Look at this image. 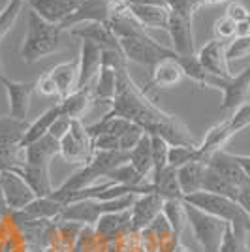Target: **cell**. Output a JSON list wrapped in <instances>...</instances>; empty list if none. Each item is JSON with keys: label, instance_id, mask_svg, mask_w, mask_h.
Wrapping results in <instances>:
<instances>
[{"label": "cell", "instance_id": "obj_16", "mask_svg": "<svg viewBox=\"0 0 250 252\" xmlns=\"http://www.w3.org/2000/svg\"><path fill=\"white\" fill-rule=\"evenodd\" d=\"M207 166L211 169H215L217 173H220L224 179H228L231 185H235L237 189H241L245 183H249L250 179L247 175V171L243 169L235 155H231L228 151H219L213 157H209Z\"/></svg>", "mask_w": 250, "mask_h": 252}, {"label": "cell", "instance_id": "obj_3", "mask_svg": "<svg viewBox=\"0 0 250 252\" xmlns=\"http://www.w3.org/2000/svg\"><path fill=\"white\" fill-rule=\"evenodd\" d=\"M137 194H130V196H123L117 200H85L77 201L72 205H66L59 217V220L62 222H77V224H96L104 215L107 213H119V211L132 209L134 201H136Z\"/></svg>", "mask_w": 250, "mask_h": 252}, {"label": "cell", "instance_id": "obj_25", "mask_svg": "<svg viewBox=\"0 0 250 252\" xmlns=\"http://www.w3.org/2000/svg\"><path fill=\"white\" fill-rule=\"evenodd\" d=\"M61 117H62V107H61V102H59L57 105L49 107L47 111H43L42 115L38 117L34 123L29 125L27 132H25V137H23V141H21V147L25 149L27 145H31L34 141L42 139L43 136H47V134L51 132L53 125H55Z\"/></svg>", "mask_w": 250, "mask_h": 252}, {"label": "cell", "instance_id": "obj_31", "mask_svg": "<svg viewBox=\"0 0 250 252\" xmlns=\"http://www.w3.org/2000/svg\"><path fill=\"white\" fill-rule=\"evenodd\" d=\"M130 164L141 177L153 173V147H151V136L145 134L141 141L130 151Z\"/></svg>", "mask_w": 250, "mask_h": 252}, {"label": "cell", "instance_id": "obj_19", "mask_svg": "<svg viewBox=\"0 0 250 252\" xmlns=\"http://www.w3.org/2000/svg\"><path fill=\"white\" fill-rule=\"evenodd\" d=\"M128 11L134 15L145 31L151 29H164L167 31V21H169V10L164 4H128L125 2Z\"/></svg>", "mask_w": 250, "mask_h": 252}, {"label": "cell", "instance_id": "obj_30", "mask_svg": "<svg viewBox=\"0 0 250 252\" xmlns=\"http://www.w3.org/2000/svg\"><path fill=\"white\" fill-rule=\"evenodd\" d=\"M126 228L130 230V209L119 211V213H107L96 222L98 237H105V239L117 237Z\"/></svg>", "mask_w": 250, "mask_h": 252}, {"label": "cell", "instance_id": "obj_42", "mask_svg": "<svg viewBox=\"0 0 250 252\" xmlns=\"http://www.w3.org/2000/svg\"><path fill=\"white\" fill-rule=\"evenodd\" d=\"M228 121L231 130H233V134H237L241 130H245L247 126H250V102H245L243 105H239Z\"/></svg>", "mask_w": 250, "mask_h": 252}, {"label": "cell", "instance_id": "obj_51", "mask_svg": "<svg viewBox=\"0 0 250 252\" xmlns=\"http://www.w3.org/2000/svg\"><path fill=\"white\" fill-rule=\"evenodd\" d=\"M8 77H6V74H4V68H2V61H0V85H4V81H6Z\"/></svg>", "mask_w": 250, "mask_h": 252}, {"label": "cell", "instance_id": "obj_39", "mask_svg": "<svg viewBox=\"0 0 250 252\" xmlns=\"http://www.w3.org/2000/svg\"><path fill=\"white\" fill-rule=\"evenodd\" d=\"M245 57H250V36L233 38L228 43V47H226V59H228V63L241 61Z\"/></svg>", "mask_w": 250, "mask_h": 252}, {"label": "cell", "instance_id": "obj_7", "mask_svg": "<svg viewBox=\"0 0 250 252\" xmlns=\"http://www.w3.org/2000/svg\"><path fill=\"white\" fill-rule=\"evenodd\" d=\"M209 89H219L222 93V104L220 109L228 111V109H237L239 105L249 102L250 96V64L237 75H231L228 79H222L213 75Z\"/></svg>", "mask_w": 250, "mask_h": 252}, {"label": "cell", "instance_id": "obj_27", "mask_svg": "<svg viewBox=\"0 0 250 252\" xmlns=\"http://www.w3.org/2000/svg\"><path fill=\"white\" fill-rule=\"evenodd\" d=\"M94 102L93 89L85 87V89H77L75 93L70 96H66L64 100H61V107H62V115L72 119V121H81L85 113L89 111L91 104Z\"/></svg>", "mask_w": 250, "mask_h": 252}, {"label": "cell", "instance_id": "obj_38", "mask_svg": "<svg viewBox=\"0 0 250 252\" xmlns=\"http://www.w3.org/2000/svg\"><path fill=\"white\" fill-rule=\"evenodd\" d=\"M25 2H19V0H8L6 8L0 11V42L6 38V34L13 29V25L17 21L19 13H21Z\"/></svg>", "mask_w": 250, "mask_h": 252}, {"label": "cell", "instance_id": "obj_48", "mask_svg": "<svg viewBox=\"0 0 250 252\" xmlns=\"http://www.w3.org/2000/svg\"><path fill=\"white\" fill-rule=\"evenodd\" d=\"M235 158H237V162L243 166V169L247 171V175L250 179V155H235Z\"/></svg>", "mask_w": 250, "mask_h": 252}, {"label": "cell", "instance_id": "obj_24", "mask_svg": "<svg viewBox=\"0 0 250 252\" xmlns=\"http://www.w3.org/2000/svg\"><path fill=\"white\" fill-rule=\"evenodd\" d=\"M15 173H19L27 185L36 194V198H49L55 189H53L51 177H49V168H40V166H31V164H23L21 168L13 169Z\"/></svg>", "mask_w": 250, "mask_h": 252}, {"label": "cell", "instance_id": "obj_29", "mask_svg": "<svg viewBox=\"0 0 250 252\" xmlns=\"http://www.w3.org/2000/svg\"><path fill=\"white\" fill-rule=\"evenodd\" d=\"M151 185H153V192L158 194L162 200H179L183 198V192L179 187V179H177V169L167 166L160 175L151 177Z\"/></svg>", "mask_w": 250, "mask_h": 252}, {"label": "cell", "instance_id": "obj_49", "mask_svg": "<svg viewBox=\"0 0 250 252\" xmlns=\"http://www.w3.org/2000/svg\"><path fill=\"white\" fill-rule=\"evenodd\" d=\"M222 2H233V0H201L203 6H213V4H222Z\"/></svg>", "mask_w": 250, "mask_h": 252}, {"label": "cell", "instance_id": "obj_35", "mask_svg": "<svg viewBox=\"0 0 250 252\" xmlns=\"http://www.w3.org/2000/svg\"><path fill=\"white\" fill-rule=\"evenodd\" d=\"M177 61H179V64H181V68H183V72H185V77L192 79L194 83H198L201 89L209 87L213 75L209 74L207 70L201 66V63L198 61V57H196V55H188V57L179 55Z\"/></svg>", "mask_w": 250, "mask_h": 252}, {"label": "cell", "instance_id": "obj_46", "mask_svg": "<svg viewBox=\"0 0 250 252\" xmlns=\"http://www.w3.org/2000/svg\"><path fill=\"white\" fill-rule=\"evenodd\" d=\"M70 126H72V119H68V117L62 115L59 121H57V123H55V125H53V128H51V132H49V134H51V136H55L59 141H61V139L66 136V132L70 130Z\"/></svg>", "mask_w": 250, "mask_h": 252}, {"label": "cell", "instance_id": "obj_15", "mask_svg": "<svg viewBox=\"0 0 250 252\" xmlns=\"http://www.w3.org/2000/svg\"><path fill=\"white\" fill-rule=\"evenodd\" d=\"M73 38L79 40H89V42L96 43L102 51L105 49H121L119 38L115 36V32L102 23H85V25H77L72 31H68Z\"/></svg>", "mask_w": 250, "mask_h": 252}, {"label": "cell", "instance_id": "obj_18", "mask_svg": "<svg viewBox=\"0 0 250 252\" xmlns=\"http://www.w3.org/2000/svg\"><path fill=\"white\" fill-rule=\"evenodd\" d=\"M59 155H61V141L51 134H47L42 139L25 147V164L51 168V160Z\"/></svg>", "mask_w": 250, "mask_h": 252}, {"label": "cell", "instance_id": "obj_50", "mask_svg": "<svg viewBox=\"0 0 250 252\" xmlns=\"http://www.w3.org/2000/svg\"><path fill=\"white\" fill-rule=\"evenodd\" d=\"M173 252H190V251H188V249L185 247V245H181V243H177V245L173 247Z\"/></svg>", "mask_w": 250, "mask_h": 252}, {"label": "cell", "instance_id": "obj_45", "mask_svg": "<svg viewBox=\"0 0 250 252\" xmlns=\"http://www.w3.org/2000/svg\"><path fill=\"white\" fill-rule=\"evenodd\" d=\"M224 15H228L231 21L235 23V25H239L243 21H249L250 19V11L241 4V2H229L228 8H226V13Z\"/></svg>", "mask_w": 250, "mask_h": 252}, {"label": "cell", "instance_id": "obj_20", "mask_svg": "<svg viewBox=\"0 0 250 252\" xmlns=\"http://www.w3.org/2000/svg\"><path fill=\"white\" fill-rule=\"evenodd\" d=\"M235 136L231 126H229V121H222L219 125L211 126L207 130V134L203 136V139L199 141L198 145V153H199V160L207 164L209 157H213L215 153L219 151H224V147L228 145V141Z\"/></svg>", "mask_w": 250, "mask_h": 252}, {"label": "cell", "instance_id": "obj_12", "mask_svg": "<svg viewBox=\"0 0 250 252\" xmlns=\"http://www.w3.org/2000/svg\"><path fill=\"white\" fill-rule=\"evenodd\" d=\"M226 47L228 43L222 42V40H211L207 42L198 53V61L201 63V66L207 70L211 75H217V77H222V79H228L231 77V70H229V63L226 59Z\"/></svg>", "mask_w": 250, "mask_h": 252}, {"label": "cell", "instance_id": "obj_23", "mask_svg": "<svg viewBox=\"0 0 250 252\" xmlns=\"http://www.w3.org/2000/svg\"><path fill=\"white\" fill-rule=\"evenodd\" d=\"M51 77L57 91H59V98L64 100L66 96H70L72 93L77 91V83H79V61H68V63L57 64L53 68Z\"/></svg>", "mask_w": 250, "mask_h": 252}, {"label": "cell", "instance_id": "obj_11", "mask_svg": "<svg viewBox=\"0 0 250 252\" xmlns=\"http://www.w3.org/2000/svg\"><path fill=\"white\" fill-rule=\"evenodd\" d=\"M162 209H164V200L155 192L137 196L130 209V231L137 233L149 228L162 215Z\"/></svg>", "mask_w": 250, "mask_h": 252}, {"label": "cell", "instance_id": "obj_41", "mask_svg": "<svg viewBox=\"0 0 250 252\" xmlns=\"http://www.w3.org/2000/svg\"><path fill=\"white\" fill-rule=\"evenodd\" d=\"M145 134L147 132L141 128V126L132 123L130 128L126 130L123 136L119 137V149H121V151H125V153H130V151H132V149L136 147L137 143L141 141V137L145 136Z\"/></svg>", "mask_w": 250, "mask_h": 252}, {"label": "cell", "instance_id": "obj_33", "mask_svg": "<svg viewBox=\"0 0 250 252\" xmlns=\"http://www.w3.org/2000/svg\"><path fill=\"white\" fill-rule=\"evenodd\" d=\"M27 128V121H19L10 115L0 117V145H21Z\"/></svg>", "mask_w": 250, "mask_h": 252}, {"label": "cell", "instance_id": "obj_9", "mask_svg": "<svg viewBox=\"0 0 250 252\" xmlns=\"http://www.w3.org/2000/svg\"><path fill=\"white\" fill-rule=\"evenodd\" d=\"M167 34L171 40V49L177 55H183V57L196 55L194 53V15L169 11Z\"/></svg>", "mask_w": 250, "mask_h": 252}, {"label": "cell", "instance_id": "obj_6", "mask_svg": "<svg viewBox=\"0 0 250 252\" xmlns=\"http://www.w3.org/2000/svg\"><path fill=\"white\" fill-rule=\"evenodd\" d=\"M94 155L93 137L89 136L87 126H83L81 121H72L70 130L61 139V157L68 164L75 166H87Z\"/></svg>", "mask_w": 250, "mask_h": 252}, {"label": "cell", "instance_id": "obj_37", "mask_svg": "<svg viewBox=\"0 0 250 252\" xmlns=\"http://www.w3.org/2000/svg\"><path fill=\"white\" fill-rule=\"evenodd\" d=\"M149 136H151V147H153V173H151V177H155V175H160L169 166L167 164L169 143L164 137L155 136V134H149Z\"/></svg>", "mask_w": 250, "mask_h": 252}, {"label": "cell", "instance_id": "obj_22", "mask_svg": "<svg viewBox=\"0 0 250 252\" xmlns=\"http://www.w3.org/2000/svg\"><path fill=\"white\" fill-rule=\"evenodd\" d=\"M185 79V72L177 59H162L151 68V87L173 89Z\"/></svg>", "mask_w": 250, "mask_h": 252}, {"label": "cell", "instance_id": "obj_32", "mask_svg": "<svg viewBox=\"0 0 250 252\" xmlns=\"http://www.w3.org/2000/svg\"><path fill=\"white\" fill-rule=\"evenodd\" d=\"M162 215L166 217L167 224L171 226L173 235L179 239V235L183 233L185 226L188 224L187 203H185V200H183V198H179V200H166V201H164Z\"/></svg>", "mask_w": 250, "mask_h": 252}, {"label": "cell", "instance_id": "obj_13", "mask_svg": "<svg viewBox=\"0 0 250 252\" xmlns=\"http://www.w3.org/2000/svg\"><path fill=\"white\" fill-rule=\"evenodd\" d=\"M8 94V105H10V117L27 121L29 109H31L32 93L36 91V79L34 81H11L6 79L4 85Z\"/></svg>", "mask_w": 250, "mask_h": 252}, {"label": "cell", "instance_id": "obj_5", "mask_svg": "<svg viewBox=\"0 0 250 252\" xmlns=\"http://www.w3.org/2000/svg\"><path fill=\"white\" fill-rule=\"evenodd\" d=\"M187 215H188V224L192 228V233L199 243L203 252H220L224 235L228 230V222L220 220L217 217H211L203 211L196 209L187 203Z\"/></svg>", "mask_w": 250, "mask_h": 252}, {"label": "cell", "instance_id": "obj_14", "mask_svg": "<svg viewBox=\"0 0 250 252\" xmlns=\"http://www.w3.org/2000/svg\"><path fill=\"white\" fill-rule=\"evenodd\" d=\"M81 2L83 0H27L31 11L38 13L43 21L59 27L81 6Z\"/></svg>", "mask_w": 250, "mask_h": 252}, {"label": "cell", "instance_id": "obj_8", "mask_svg": "<svg viewBox=\"0 0 250 252\" xmlns=\"http://www.w3.org/2000/svg\"><path fill=\"white\" fill-rule=\"evenodd\" d=\"M0 190L4 203L11 213H19L36 200V194L27 185V181L15 171H0Z\"/></svg>", "mask_w": 250, "mask_h": 252}, {"label": "cell", "instance_id": "obj_28", "mask_svg": "<svg viewBox=\"0 0 250 252\" xmlns=\"http://www.w3.org/2000/svg\"><path fill=\"white\" fill-rule=\"evenodd\" d=\"M91 89H93L94 102L111 105L115 93H117V70L109 68V66H102L94 83L91 85Z\"/></svg>", "mask_w": 250, "mask_h": 252}, {"label": "cell", "instance_id": "obj_34", "mask_svg": "<svg viewBox=\"0 0 250 252\" xmlns=\"http://www.w3.org/2000/svg\"><path fill=\"white\" fill-rule=\"evenodd\" d=\"M203 190L219 194V196H226V198L235 201L239 198V189L235 185H231L228 179L222 177L220 173H217L215 169H211L209 166L205 169V177H203Z\"/></svg>", "mask_w": 250, "mask_h": 252}, {"label": "cell", "instance_id": "obj_26", "mask_svg": "<svg viewBox=\"0 0 250 252\" xmlns=\"http://www.w3.org/2000/svg\"><path fill=\"white\" fill-rule=\"evenodd\" d=\"M205 169H207L205 162H190V164H185V166H181L177 169L179 187H181V192H183V198L203 190Z\"/></svg>", "mask_w": 250, "mask_h": 252}, {"label": "cell", "instance_id": "obj_43", "mask_svg": "<svg viewBox=\"0 0 250 252\" xmlns=\"http://www.w3.org/2000/svg\"><path fill=\"white\" fill-rule=\"evenodd\" d=\"M36 93H40L45 98H53V96H59V91H57V85L53 81L51 74H42L38 79H36Z\"/></svg>", "mask_w": 250, "mask_h": 252}, {"label": "cell", "instance_id": "obj_10", "mask_svg": "<svg viewBox=\"0 0 250 252\" xmlns=\"http://www.w3.org/2000/svg\"><path fill=\"white\" fill-rule=\"evenodd\" d=\"M111 8H113V0H83L81 6L61 25V29L68 32V31H72L73 27L85 25V23H102V25H109Z\"/></svg>", "mask_w": 250, "mask_h": 252}, {"label": "cell", "instance_id": "obj_21", "mask_svg": "<svg viewBox=\"0 0 250 252\" xmlns=\"http://www.w3.org/2000/svg\"><path fill=\"white\" fill-rule=\"evenodd\" d=\"M64 205L59 200H55L53 196L49 198H36V200L29 203L27 207L19 213H13V217H19L25 222H38V220H53L59 219L62 213Z\"/></svg>", "mask_w": 250, "mask_h": 252}, {"label": "cell", "instance_id": "obj_17", "mask_svg": "<svg viewBox=\"0 0 250 252\" xmlns=\"http://www.w3.org/2000/svg\"><path fill=\"white\" fill-rule=\"evenodd\" d=\"M79 83L77 89L91 87L102 68V49L89 40H81V55H79Z\"/></svg>", "mask_w": 250, "mask_h": 252}, {"label": "cell", "instance_id": "obj_2", "mask_svg": "<svg viewBox=\"0 0 250 252\" xmlns=\"http://www.w3.org/2000/svg\"><path fill=\"white\" fill-rule=\"evenodd\" d=\"M62 31L59 25L43 21L34 11H29L27 19V34L21 45V61L25 64H34L49 57L61 49L62 43Z\"/></svg>", "mask_w": 250, "mask_h": 252}, {"label": "cell", "instance_id": "obj_40", "mask_svg": "<svg viewBox=\"0 0 250 252\" xmlns=\"http://www.w3.org/2000/svg\"><path fill=\"white\" fill-rule=\"evenodd\" d=\"M213 31H215V38H217V40H222V42H226V43H229L233 38H237V25L231 21L228 15L219 17V19L215 21Z\"/></svg>", "mask_w": 250, "mask_h": 252}, {"label": "cell", "instance_id": "obj_36", "mask_svg": "<svg viewBox=\"0 0 250 252\" xmlns=\"http://www.w3.org/2000/svg\"><path fill=\"white\" fill-rule=\"evenodd\" d=\"M190 162H201L199 160L198 145H169V153H167V164L171 168L179 169L185 164Z\"/></svg>", "mask_w": 250, "mask_h": 252}, {"label": "cell", "instance_id": "obj_44", "mask_svg": "<svg viewBox=\"0 0 250 252\" xmlns=\"http://www.w3.org/2000/svg\"><path fill=\"white\" fill-rule=\"evenodd\" d=\"M94 151H121L119 149V137L113 134H100L93 137Z\"/></svg>", "mask_w": 250, "mask_h": 252}, {"label": "cell", "instance_id": "obj_4", "mask_svg": "<svg viewBox=\"0 0 250 252\" xmlns=\"http://www.w3.org/2000/svg\"><path fill=\"white\" fill-rule=\"evenodd\" d=\"M121 49L125 53L126 61L141 64L153 68L162 59H177L179 55L171 47H166L160 42H156L149 32L143 36H128V38H119Z\"/></svg>", "mask_w": 250, "mask_h": 252}, {"label": "cell", "instance_id": "obj_1", "mask_svg": "<svg viewBox=\"0 0 250 252\" xmlns=\"http://www.w3.org/2000/svg\"><path fill=\"white\" fill-rule=\"evenodd\" d=\"M117 70V93L107 111L113 117H123L126 121L139 125L147 134L164 137L169 145H199L188 126L173 113L164 111L151 96L132 79L128 64Z\"/></svg>", "mask_w": 250, "mask_h": 252}, {"label": "cell", "instance_id": "obj_47", "mask_svg": "<svg viewBox=\"0 0 250 252\" xmlns=\"http://www.w3.org/2000/svg\"><path fill=\"white\" fill-rule=\"evenodd\" d=\"M237 203H239L243 209L247 211V215L250 217V181L245 183L239 189V198H237Z\"/></svg>", "mask_w": 250, "mask_h": 252}, {"label": "cell", "instance_id": "obj_52", "mask_svg": "<svg viewBox=\"0 0 250 252\" xmlns=\"http://www.w3.org/2000/svg\"><path fill=\"white\" fill-rule=\"evenodd\" d=\"M19 2H25V4H27V0H19Z\"/></svg>", "mask_w": 250, "mask_h": 252}]
</instances>
